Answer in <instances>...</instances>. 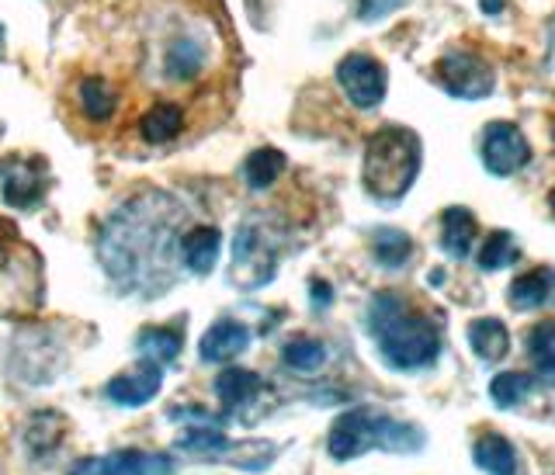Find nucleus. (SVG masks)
I'll return each instance as SVG.
<instances>
[{
  "label": "nucleus",
  "mask_w": 555,
  "mask_h": 475,
  "mask_svg": "<svg viewBox=\"0 0 555 475\" xmlns=\"http://www.w3.org/2000/svg\"><path fill=\"white\" fill-rule=\"evenodd\" d=\"M545 69H548V77L555 84V22H552V46H548V63H545Z\"/></svg>",
  "instance_id": "obj_34"
},
{
  "label": "nucleus",
  "mask_w": 555,
  "mask_h": 475,
  "mask_svg": "<svg viewBox=\"0 0 555 475\" xmlns=\"http://www.w3.org/2000/svg\"><path fill=\"white\" fill-rule=\"evenodd\" d=\"M392 8H399V0H358V14L369 17V22H375V17L389 14Z\"/></svg>",
  "instance_id": "obj_31"
},
{
  "label": "nucleus",
  "mask_w": 555,
  "mask_h": 475,
  "mask_svg": "<svg viewBox=\"0 0 555 475\" xmlns=\"http://www.w3.org/2000/svg\"><path fill=\"white\" fill-rule=\"evenodd\" d=\"M476 233H479V222H476L473 213H468V208L455 205V208H448V213L441 216V246L455 260H465L468 257Z\"/></svg>",
  "instance_id": "obj_16"
},
{
  "label": "nucleus",
  "mask_w": 555,
  "mask_h": 475,
  "mask_svg": "<svg viewBox=\"0 0 555 475\" xmlns=\"http://www.w3.org/2000/svg\"><path fill=\"white\" fill-rule=\"evenodd\" d=\"M181 333H173L167 326H146L143 333L135 337V350H139V358H150V361H178L181 355Z\"/></svg>",
  "instance_id": "obj_23"
},
{
  "label": "nucleus",
  "mask_w": 555,
  "mask_h": 475,
  "mask_svg": "<svg viewBox=\"0 0 555 475\" xmlns=\"http://www.w3.org/2000/svg\"><path fill=\"white\" fill-rule=\"evenodd\" d=\"M282 170H285V153H278L274 146H260L243 161V181L254 191H268L282 178Z\"/></svg>",
  "instance_id": "obj_21"
},
{
  "label": "nucleus",
  "mask_w": 555,
  "mask_h": 475,
  "mask_svg": "<svg viewBox=\"0 0 555 475\" xmlns=\"http://www.w3.org/2000/svg\"><path fill=\"white\" fill-rule=\"evenodd\" d=\"M520 251H517V240L507 233V230H496L486 236L482 251H479V268L482 271H503L511 268V264H517Z\"/></svg>",
  "instance_id": "obj_27"
},
{
  "label": "nucleus",
  "mask_w": 555,
  "mask_h": 475,
  "mask_svg": "<svg viewBox=\"0 0 555 475\" xmlns=\"http://www.w3.org/2000/svg\"><path fill=\"white\" fill-rule=\"evenodd\" d=\"M372 254L382 268H403L413 257V240L403 230H378L372 236Z\"/></svg>",
  "instance_id": "obj_26"
},
{
  "label": "nucleus",
  "mask_w": 555,
  "mask_h": 475,
  "mask_svg": "<svg viewBox=\"0 0 555 475\" xmlns=\"http://www.w3.org/2000/svg\"><path fill=\"white\" fill-rule=\"evenodd\" d=\"M479 8H482L486 14H500L503 8H507V0H479Z\"/></svg>",
  "instance_id": "obj_33"
},
{
  "label": "nucleus",
  "mask_w": 555,
  "mask_h": 475,
  "mask_svg": "<svg viewBox=\"0 0 555 475\" xmlns=\"http://www.w3.org/2000/svg\"><path fill=\"white\" fill-rule=\"evenodd\" d=\"M369 330L382 350L386 364L396 372H416L438 361L441 355V333L430 320L406 309V303L396 292H378L369 309Z\"/></svg>",
  "instance_id": "obj_2"
},
{
  "label": "nucleus",
  "mask_w": 555,
  "mask_h": 475,
  "mask_svg": "<svg viewBox=\"0 0 555 475\" xmlns=\"http://www.w3.org/2000/svg\"><path fill=\"white\" fill-rule=\"evenodd\" d=\"M528 396H531V378L525 372H503L490 385V399L500 410H511L517 402H525Z\"/></svg>",
  "instance_id": "obj_29"
},
{
  "label": "nucleus",
  "mask_w": 555,
  "mask_h": 475,
  "mask_svg": "<svg viewBox=\"0 0 555 475\" xmlns=\"http://www.w3.org/2000/svg\"><path fill=\"white\" fill-rule=\"evenodd\" d=\"M552 288H555L552 268H531L528 274L514 278V285H511V306L514 309H538V306L548 303Z\"/></svg>",
  "instance_id": "obj_19"
},
{
  "label": "nucleus",
  "mask_w": 555,
  "mask_h": 475,
  "mask_svg": "<svg viewBox=\"0 0 555 475\" xmlns=\"http://www.w3.org/2000/svg\"><path fill=\"white\" fill-rule=\"evenodd\" d=\"M531 161V146L514 121H490L482 132V164L496 178H511Z\"/></svg>",
  "instance_id": "obj_9"
},
{
  "label": "nucleus",
  "mask_w": 555,
  "mask_h": 475,
  "mask_svg": "<svg viewBox=\"0 0 555 475\" xmlns=\"http://www.w3.org/2000/svg\"><path fill=\"white\" fill-rule=\"evenodd\" d=\"M184 219V205L167 191H143L126 198L101 226V268L129 295L153 298L167 292L181 264Z\"/></svg>",
  "instance_id": "obj_1"
},
{
  "label": "nucleus",
  "mask_w": 555,
  "mask_h": 475,
  "mask_svg": "<svg viewBox=\"0 0 555 475\" xmlns=\"http://www.w3.org/2000/svg\"><path fill=\"white\" fill-rule=\"evenodd\" d=\"M473 459L486 475H517V451L500 434H482L473 448Z\"/></svg>",
  "instance_id": "obj_18"
},
{
  "label": "nucleus",
  "mask_w": 555,
  "mask_h": 475,
  "mask_svg": "<svg viewBox=\"0 0 555 475\" xmlns=\"http://www.w3.org/2000/svg\"><path fill=\"white\" fill-rule=\"evenodd\" d=\"M528 355L545 378H555V320L538 323L528 333Z\"/></svg>",
  "instance_id": "obj_28"
},
{
  "label": "nucleus",
  "mask_w": 555,
  "mask_h": 475,
  "mask_svg": "<svg viewBox=\"0 0 555 475\" xmlns=\"http://www.w3.org/2000/svg\"><path fill=\"white\" fill-rule=\"evenodd\" d=\"M416 174H421V139L410 129L386 126L369 139L361 178L375 198L382 202L403 198L410 184L416 181Z\"/></svg>",
  "instance_id": "obj_3"
},
{
  "label": "nucleus",
  "mask_w": 555,
  "mask_h": 475,
  "mask_svg": "<svg viewBox=\"0 0 555 475\" xmlns=\"http://www.w3.org/2000/svg\"><path fill=\"white\" fill-rule=\"evenodd\" d=\"M184 129V108L181 104H153V108L139 118V136L146 139V143H170V139H178Z\"/></svg>",
  "instance_id": "obj_17"
},
{
  "label": "nucleus",
  "mask_w": 555,
  "mask_h": 475,
  "mask_svg": "<svg viewBox=\"0 0 555 475\" xmlns=\"http://www.w3.org/2000/svg\"><path fill=\"white\" fill-rule=\"evenodd\" d=\"M424 441V434L399 424V420L378 413V410H347L337 416V424L330 427L326 437V451L330 459L337 462H351L358 454L372 451V448H386V451H416Z\"/></svg>",
  "instance_id": "obj_5"
},
{
  "label": "nucleus",
  "mask_w": 555,
  "mask_h": 475,
  "mask_svg": "<svg viewBox=\"0 0 555 475\" xmlns=\"http://www.w3.org/2000/svg\"><path fill=\"white\" fill-rule=\"evenodd\" d=\"M434 74H438L448 94L465 98V101L490 98L496 84L490 63L479 60L476 52H448V56H441L438 66H434Z\"/></svg>",
  "instance_id": "obj_7"
},
{
  "label": "nucleus",
  "mask_w": 555,
  "mask_h": 475,
  "mask_svg": "<svg viewBox=\"0 0 555 475\" xmlns=\"http://www.w3.org/2000/svg\"><path fill=\"white\" fill-rule=\"evenodd\" d=\"M205 60H208V52L202 39H195V35H178L164 52V74L178 84L195 80L205 69Z\"/></svg>",
  "instance_id": "obj_14"
},
{
  "label": "nucleus",
  "mask_w": 555,
  "mask_h": 475,
  "mask_svg": "<svg viewBox=\"0 0 555 475\" xmlns=\"http://www.w3.org/2000/svg\"><path fill=\"white\" fill-rule=\"evenodd\" d=\"M330 298H334V288L326 285V281H312V306L317 309H326Z\"/></svg>",
  "instance_id": "obj_32"
},
{
  "label": "nucleus",
  "mask_w": 555,
  "mask_h": 475,
  "mask_svg": "<svg viewBox=\"0 0 555 475\" xmlns=\"http://www.w3.org/2000/svg\"><path fill=\"white\" fill-rule=\"evenodd\" d=\"M80 108L87 118H94V121H104V118H112L115 108H118V94H115V87L108 80H101V77H87L80 84Z\"/></svg>",
  "instance_id": "obj_25"
},
{
  "label": "nucleus",
  "mask_w": 555,
  "mask_h": 475,
  "mask_svg": "<svg viewBox=\"0 0 555 475\" xmlns=\"http://www.w3.org/2000/svg\"><path fill=\"white\" fill-rule=\"evenodd\" d=\"M0 188H4L8 205L28 213L46 198V161H39V156H8V161H0Z\"/></svg>",
  "instance_id": "obj_10"
},
{
  "label": "nucleus",
  "mask_w": 555,
  "mask_h": 475,
  "mask_svg": "<svg viewBox=\"0 0 555 475\" xmlns=\"http://www.w3.org/2000/svg\"><path fill=\"white\" fill-rule=\"evenodd\" d=\"M282 358H285V364L292 368V372L317 375L320 368L326 364V344L317 341V337H295V341L285 344Z\"/></svg>",
  "instance_id": "obj_24"
},
{
  "label": "nucleus",
  "mask_w": 555,
  "mask_h": 475,
  "mask_svg": "<svg viewBox=\"0 0 555 475\" xmlns=\"http://www.w3.org/2000/svg\"><path fill=\"white\" fill-rule=\"evenodd\" d=\"M46 303V264L8 219H0V316H28Z\"/></svg>",
  "instance_id": "obj_4"
},
{
  "label": "nucleus",
  "mask_w": 555,
  "mask_h": 475,
  "mask_svg": "<svg viewBox=\"0 0 555 475\" xmlns=\"http://www.w3.org/2000/svg\"><path fill=\"white\" fill-rule=\"evenodd\" d=\"M164 385V368L160 361H150V358H139L132 372L126 375H115L108 385H104V396H108L115 407H146V402L160 393Z\"/></svg>",
  "instance_id": "obj_11"
},
{
  "label": "nucleus",
  "mask_w": 555,
  "mask_h": 475,
  "mask_svg": "<svg viewBox=\"0 0 555 475\" xmlns=\"http://www.w3.org/2000/svg\"><path fill=\"white\" fill-rule=\"evenodd\" d=\"M548 205H552V216H555V188H552V195H548Z\"/></svg>",
  "instance_id": "obj_35"
},
{
  "label": "nucleus",
  "mask_w": 555,
  "mask_h": 475,
  "mask_svg": "<svg viewBox=\"0 0 555 475\" xmlns=\"http://www.w3.org/2000/svg\"><path fill=\"white\" fill-rule=\"evenodd\" d=\"M219 246H222V236L216 226H191L181 236V264L195 274H208L219 260Z\"/></svg>",
  "instance_id": "obj_15"
},
{
  "label": "nucleus",
  "mask_w": 555,
  "mask_h": 475,
  "mask_svg": "<svg viewBox=\"0 0 555 475\" xmlns=\"http://www.w3.org/2000/svg\"><path fill=\"white\" fill-rule=\"evenodd\" d=\"M278 271V233L264 216H247L233 240V281L240 288L268 285Z\"/></svg>",
  "instance_id": "obj_6"
},
{
  "label": "nucleus",
  "mask_w": 555,
  "mask_h": 475,
  "mask_svg": "<svg viewBox=\"0 0 555 475\" xmlns=\"http://www.w3.org/2000/svg\"><path fill=\"white\" fill-rule=\"evenodd\" d=\"M250 347V330L243 326L240 320H219V323H212L208 326V333L202 337V344H198V355H202V361H208V364H219V361H233V358H240L243 350Z\"/></svg>",
  "instance_id": "obj_12"
},
{
  "label": "nucleus",
  "mask_w": 555,
  "mask_h": 475,
  "mask_svg": "<svg viewBox=\"0 0 555 475\" xmlns=\"http://www.w3.org/2000/svg\"><path fill=\"white\" fill-rule=\"evenodd\" d=\"M468 344H473V350L482 361H500L511 350V333L493 316H482V320L468 326Z\"/></svg>",
  "instance_id": "obj_20"
},
{
  "label": "nucleus",
  "mask_w": 555,
  "mask_h": 475,
  "mask_svg": "<svg viewBox=\"0 0 555 475\" xmlns=\"http://www.w3.org/2000/svg\"><path fill=\"white\" fill-rule=\"evenodd\" d=\"M260 389H264V382H260V375H254L250 368H225V372H219V378H216V396L225 413L247 410L260 396Z\"/></svg>",
  "instance_id": "obj_13"
},
{
  "label": "nucleus",
  "mask_w": 555,
  "mask_h": 475,
  "mask_svg": "<svg viewBox=\"0 0 555 475\" xmlns=\"http://www.w3.org/2000/svg\"><path fill=\"white\" fill-rule=\"evenodd\" d=\"M0 49H4V25H0Z\"/></svg>",
  "instance_id": "obj_36"
},
{
  "label": "nucleus",
  "mask_w": 555,
  "mask_h": 475,
  "mask_svg": "<svg viewBox=\"0 0 555 475\" xmlns=\"http://www.w3.org/2000/svg\"><path fill=\"white\" fill-rule=\"evenodd\" d=\"M337 84L344 87V94L351 98L354 108L369 112V108H378L382 98H386L389 74L378 60L364 56V52H351V56H344L337 66Z\"/></svg>",
  "instance_id": "obj_8"
},
{
  "label": "nucleus",
  "mask_w": 555,
  "mask_h": 475,
  "mask_svg": "<svg viewBox=\"0 0 555 475\" xmlns=\"http://www.w3.org/2000/svg\"><path fill=\"white\" fill-rule=\"evenodd\" d=\"M178 448L188 451V454H198V459H222V454L233 451V441L219 427L208 424V420H202L198 427H191L188 434H181Z\"/></svg>",
  "instance_id": "obj_22"
},
{
  "label": "nucleus",
  "mask_w": 555,
  "mask_h": 475,
  "mask_svg": "<svg viewBox=\"0 0 555 475\" xmlns=\"http://www.w3.org/2000/svg\"><path fill=\"white\" fill-rule=\"evenodd\" d=\"M69 475H118L115 465H112V454H104V459H80Z\"/></svg>",
  "instance_id": "obj_30"
}]
</instances>
